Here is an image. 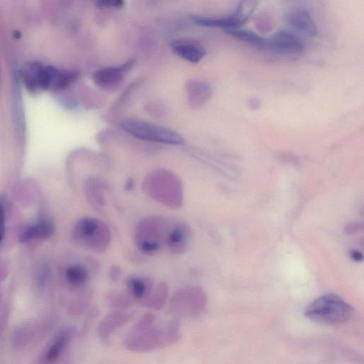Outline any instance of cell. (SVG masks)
<instances>
[{
	"label": "cell",
	"mask_w": 364,
	"mask_h": 364,
	"mask_svg": "<svg viewBox=\"0 0 364 364\" xmlns=\"http://www.w3.org/2000/svg\"><path fill=\"white\" fill-rule=\"evenodd\" d=\"M176 317L165 324H158L152 313L143 315L126 340V347L131 351L150 352L169 347L180 338V321Z\"/></svg>",
	"instance_id": "6da1fadb"
},
{
	"label": "cell",
	"mask_w": 364,
	"mask_h": 364,
	"mask_svg": "<svg viewBox=\"0 0 364 364\" xmlns=\"http://www.w3.org/2000/svg\"><path fill=\"white\" fill-rule=\"evenodd\" d=\"M79 78L75 70L60 69L39 61H29L20 70V79L31 93L43 91H62Z\"/></svg>",
	"instance_id": "7a4b0ae2"
},
{
	"label": "cell",
	"mask_w": 364,
	"mask_h": 364,
	"mask_svg": "<svg viewBox=\"0 0 364 364\" xmlns=\"http://www.w3.org/2000/svg\"><path fill=\"white\" fill-rule=\"evenodd\" d=\"M142 190L153 200L170 208L183 206V185L177 175L166 169H156L145 176Z\"/></svg>",
	"instance_id": "3957f363"
},
{
	"label": "cell",
	"mask_w": 364,
	"mask_h": 364,
	"mask_svg": "<svg viewBox=\"0 0 364 364\" xmlns=\"http://www.w3.org/2000/svg\"><path fill=\"white\" fill-rule=\"evenodd\" d=\"M73 237L84 248L96 253L105 252L112 241L110 229L99 218H82L73 229Z\"/></svg>",
	"instance_id": "277c9868"
},
{
	"label": "cell",
	"mask_w": 364,
	"mask_h": 364,
	"mask_svg": "<svg viewBox=\"0 0 364 364\" xmlns=\"http://www.w3.org/2000/svg\"><path fill=\"white\" fill-rule=\"evenodd\" d=\"M352 308L337 295L328 294L318 298L305 312L310 319L325 324L336 325L347 321L352 314Z\"/></svg>",
	"instance_id": "5b68a950"
},
{
	"label": "cell",
	"mask_w": 364,
	"mask_h": 364,
	"mask_svg": "<svg viewBox=\"0 0 364 364\" xmlns=\"http://www.w3.org/2000/svg\"><path fill=\"white\" fill-rule=\"evenodd\" d=\"M169 229L167 222L162 217L143 218L135 230L134 238L137 248L147 256L158 253L166 245Z\"/></svg>",
	"instance_id": "8992f818"
},
{
	"label": "cell",
	"mask_w": 364,
	"mask_h": 364,
	"mask_svg": "<svg viewBox=\"0 0 364 364\" xmlns=\"http://www.w3.org/2000/svg\"><path fill=\"white\" fill-rule=\"evenodd\" d=\"M120 126L128 134L144 141L171 145H181L185 142V139L175 131L142 120L123 119L120 122Z\"/></svg>",
	"instance_id": "52a82bcc"
},
{
	"label": "cell",
	"mask_w": 364,
	"mask_h": 364,
	"mask_svg": "<svg viewBox=\"0 0 364 364\" xmlns=\"http://www.w3.org/2000/svg\"><path fill=\"white\" fill-rule=\"evenodd\" d=\"M207 298L199 287H186L179 289L170 300L171 312L177 318H195L206 309Z\"/></svg>",
	"instance_id": "ba28073f"
},
{
	"label": "cell",
	"mask_w": 364,
	"mask_h": 364,
	"mask_svg": "<svg viewBox=\"0 0 364 364\" xmlns=\"http://www.w3.org/2000/svg\"><path fill=\"white\" fill-rule=\"evenodd\" d=\"M134 64L135 61L130 60L119 67L100 69L94 73L93 82L101 89L114 92L121 86L124 81L125 73L130 70Z\"/></svg>",
	"instance_id": "9c48e42d"
},
{
	"label": "cell",
	"mask_w": 364,
	"mask_h": 364,
	"mask_svg": "<svg viewBox=\"0 0 364 364\" xmlns=\"http://www.w3.org/2000/svg\"><path fill=\"white\" fill-rule=\"evenodd\" d=\"M265 50L282 54L295 55L303 52L304 45L293 33L280 31L267 39Z\"/></svg>",
	"instance_id": "30bf717a"
},
{
	"label": "cell",
	"mask_w": 364,
	"mask_h": 364,
	"mask_svg": "<svg viewBox=\"0 0 364 364\" xmlns=\"http://www.w3.org/2000/svg\"><path fill=\"white\" fill-rule=\"evenodd\" d=\"M192 231L185 223H178L169 229L166 245L175 255L184 254L190 248Z\"/></svg>",
	"instance_id": "8fae6325"
},
{
	"label": "cell",
	"mask_w": 364,
	"mask_h": 364,
	"mask_svg": "<svg viewBox=\"0 0 364 364\" xmlns=\"http://www.w3.org/2000/svg\"><path fill=\"white\" fill-rule=\"evenodd\" d=\"M132 315L124 310H116L107 314L100 323L98 328V334L100 339L104 342L110 341L111 337L129 321Z\"/></svg>",
	"instance_id": "7c38bea8"
},
{
	"label": "cell",
	"mask_w": 364,
	"mask_h": 364,
	"mask_svg": "<svg viewBox=\"0 0 364 364\" xmlns=\"http://www.w3.org/2000/svg\"><path fill=\"white\" fill-rule=\"evenodd\" d=\"M172 50L179 57L197 63L205 56L206 52L198 43L188 40H177L170 43Z\"/></svg>",
	"instance_id": "4fadbf2b"
},
{
	"label": "cell",
	"mask_w": 364,
	"mask_h": 364,
	"mask_svg": "<svg viewBox=\"0 0 364 364\" xmlns=\"http://www.w3.org/2000/svg\"><path fill=\"white\" fill-rule=\"evenodd\" d=\"M287 24L298 31L308 36L317 33V26L311 14L306 10L291 11L287 16Z\"/></svg>",
	"instance_id": "5bb4252c"
},
{
	"label": "cell",
	"mask_w": 364,
	"mask_h": 364,
	"mask_svg": "<svg viewBox=\"0 0 364 364\" xmlns=\"http://www.w3.org/2000/svg\"><path fill=\"white\" fill-rule=\"evenodd\" d=\"M129 295L142 303L146 301L154 290L153 281L147 277L132 275L126 280Z\"/></svg>",
	"instance_id": "9a60e30c"
},
{
	"label": "cell",
	"mask_w": 364,
	"mask_h": 364,
	"mask_svg": "<svg viewBox=\"0 0 364 364\" xmlns=\"http://www.w3.org/2000/svg\"><path fill=\"white\" fill-rule=\"evenodd\" d=\"M186 88L189 104L195 109L205 105L213 94L211 86L201 81L191 80L188 82Z\"/></svg>",
	"instance_id": "2e32d148"
},
{
	"label": "cell",
	"mask_w": 364,
	"mask_h": 364,
	"mask_svg": "<svg viewBox=\"0 0 364 364\" xmlns=\"http://www.w3.org/2000/svg\"><path fill=\"white\" fill-rule=\"evenodd\" d=\"M55 232L54 226L50 222H42L28 227L20 238L22 243L33 240H44L50 238Z\"/></svg>",
	"instance_id": "e0dca14e"
},
{
	"label": "cell",
	"mask_w": 364,
	"mask_h": 364,
	"mask_svg": "<svg viewBox=\"0 0 364 364\" xmlns=\"http://www.w3.org/2000/svg\"><path fill=\"white\" fill-rule=\"evenodd\" d=\"M90 273L87 266L77 264L68 266L65 271L66 282L72 287L80 288L89 282Z\"/></svg>",
	"instance_id": "ac0fdd59"
},
{
	"label": "cell",
	"mask_w": 364,
	"mask_h": 364,
	"mask_svg": "<svg viewBox=\"0 0 364 364\" xmlns=\"http://www.w3.org/2000/svg\"><path fill=\"white\" fill-rule=\"evenodd\" d=\"M257 6V0H241L236 10L231 15L237 29H241L245 24Z\"/></svg>",
	"instance_id": "d6986e66"
},
{
	"label": "cell",
	"mask_w": 364,
	"mask_h": 364,
	"mask_svg": "<svg viewBox=\"0 0 364 364\" xmlns=\"http://www.w3.org/2000/svg\"><path fill=\"white\" fill-rule=\"evenodd\" d=\"M226 32L227 34L232 36V38L241 42L258 47L263 50L266 49L267 39L262 38V36L252 31L236 29L227 30Z\"/></svg>",
	"instance_id": "ffe728a7"
},
{
	"label": "cell",
	"mask_w": 364,
	"mask_h": 364,
	"mask_svg": "<svg viewBox=\"0 0 364 364\" xmlns=\"http://www.w3.org/2000/svg\"><path fill=\"white\" fill-rule=\"evenodd\" d=\"M168 295V286L167 283L162 282L154 289L149 298L143 302V305L156 311L160 310L165 305Z\"/></svg>",
	"instance_id": "44dd1931"
},
{
	"label": "cell",
	"mask_w": 364,
	"mask_h": 364,
	"mask_svg": "<svg viewBox=\"0 0 364 364\" xmlns=\"http://www.w3.org/2000/svg\"><path fill=\"white\" fill-rule=\"evenodd\" d=\"M71 335L70 331H66L59 337L48 351L47 359L49 362H54L59 358L68 344Z\"/></svg>",
	"instance_id": "7402d4cb"
},
{
	"label": "cell",
	"mask_w": 364,
	"mask_h": 364,
	"mask_svg": "<svg viewBox=\"0 0 364 364\" xmlns=\"http://www.w3.org/2000/svg\"><path fill=\"white\" fill-rule=\"evenodd\" d=\"M105 301L109 306L117 310H124L132 304L128 296L119 292L109 293L105 296Z\"/></svg>",
	"instance_id": "603a6c76"
},
{
	"label": "cell",
	"mask_w": 364,
	"mask_h": 364,
	"mask_svg": "<svg viewBox=\"0 0 364 364\" xmlns=\"http://www.w3.org/2000/svg\"><path fill=\"white\" fill-rule=\"evenodd\" d=\"M125 0H95L96 6L99 8H121Z\"/></svg>",
	"instance_id": "cb8c5ba5"
},
{
	"label": "cell",
	"mask_w": 364,
	"mask_h": 364,
	"mask_svg": "<svg viewBox=\"0 0 364 364\" xmlns=\"http://www.w3.org/2000/svg\"><path fill=\"white\" fill-rule=\"evenodd\" d=\"M6 234V212L3 205L0 203V244H1Z\"/></svg>",
	"instance_id": "d4e9b609"
},
{
	"label": "cell",
	"mask_w": 364,
	"mask_h": 364,
	"mask_svg": "<svg viewBox=\"0 0 364 364\" xmlns=\"http://www.w3.org/2000/svg\"><path fill=\"white\" fill-rule=\"evenodd\" d=\"M139 82H134L129 86V87L127 88L124 93L114 105V107L116 109V110H117V108H119L120 106L123 105V103L126 100L128 96L131 93L132 89H135L139 84Z\"/></svg>",
	"instance_id": "484cf974"
},
{
	"label": "cell",
	"mask_w": 364,
	"mask_h": 364,
	"mask_svg": "<svg viewBox=\"0 0 364 364\" xmlns=\"http://www.w3.org/2000/svg\"><path fill=\"white\" fill-rule=\"evenodd\" d=\"M122 270L116 265L112 266L108 271V278L112 282H116L120 280Z\"/></svg>",
	"instance_id": "4316f807"
},
{
	"label": "cell",
	"mask_w": 364,
	"mask_h": 364,
	"mask_svg": "<svg viewBox=\"0 0 364 364\" xmlns=\"http://www.w3.org/2000/svg\"><path fill=\"white\" fill-rule=\"evenodd\" d=\"M162 105H159L158 103H150L147 105V110L148 112H150L151 114L160 116L163 114L165 112V109L163 108Z\"/></svg>",
	"instance_id": "83f0119b"
},
{
	"label": "cell",
	"mask_w": 364,
	"mask_h": 364,
	"mask_svg": "<svg viewBox=\"0 0 364 364\" xmlns=\"http://www.w3.org/2000/svg\"><path fill=\"white\" fill-rule=\"evenodd\" d=\"M351 259L355 262H360L363 260V255L360 251L351 250L350 252Z\"/></svg>",
	"instance_id": "f1b7e54d"
},
{
	"label": "cell",
	"mask_w": 364,
	"mask_h": 364,
	"mask_svg": "<svg viewBox=\"0 0 364 364\" xmlns=\"http://www.w3.org/2000/svg\"><path fill=\"white\" fill-rule=\"evenodd\" d=\"M133 185H134V183H133V180H132V179H130L128 181L127 184H126V190L127 191L130 190L132 188Z\"/></svg>",
	"instance_id": "f546056e"
},
{
	"label": "cell",
	"mask_w": 364,
	"mask_h": 364,
	"mask_svg": "<svg viewBox=\"0 0 364 364\" xmlns=\"http://www.w3.org/2000/svg\"><path fill=\"white\" fill-rule=\"evenodd\" d=\"M14 36L17 40H20L22 38V33L19 31H16L14 33Z\"/></svg>",
	"instance_id": "4dcf8cb0"
}]
</instances>
